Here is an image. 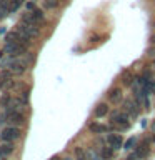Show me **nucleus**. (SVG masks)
Wrapping results in <instances>:
<instances>
[{"label":"nucleus","mask_w":155,"mask_h":160,"mask_svg":"<svg viewBox=\"0 0 155 160\" xmlns=\"http://www.w3.org/2000/svg\"><path fill=\"white\" fill-rule=\"evenodd\" d=\"M40 20H43V12H42L40 8H33V10H28V12L23 15L22 22H27V23H38Z\"/></svg>","instance_id":"39448f33"},{"label":"nucleus","mask_w":155,"mask_h":160,"mask_svg":"<svg viewBox=\"0 0 155 160\" xmlns=\"http://www.w3.org/2000/svg\"><path fill=\"white\" fill-rule=\"evenodd\" d=\"M152 93H155V80H153V83H152Z\"/></svg>","instance_id":"393cba45"},{"label":"nucleus","mask_w":155,"mask_h":160,"mask_svg":"<svg viewBox=\"0 0 155 160\" xmlns=\"http://www.w3.org/2000/svg\"><path fill=\"white\" fill-rule=\"evenodd\" d=\"M25 50H27V45L17 43V42H10V43H5L3 53H8V55H12V57H18V55L25 53Z\"/></svg>","instance_id":"20e7f679"},{"label":"nucleus","mask_w":155,"mask_h":160,"mask_svg":"<svg viewBox=\"0 0 155 160\" xmlns=\"http://www.w3.org/2000/svg\"><path fill=\"white\" fill-rule=\"evenodd\" d=\"M52 160H58V157H53V158H52Z\"/></svg>","instance_id":"bb28decb"},{"label":"nucleus","mask_w":155,"mask_h":160,"mask_svg":"<svg viewBox=\"0 0 155 160\" xmlns=\"http://www.w3.org/2000/svg\"><path fill=\"white\" fill-rule=\"evenodd\" d=\"M18 32L23 35V37H27V38H35V37H38V33H40V30L37 27V23H27V22H22L18 25Z\"/></svg>","instance_id":"f03ea898"},{"label":"nucleus","mask_w":155,"mask_h":160,"mask_svg":"<svg viewBox=\"0 0 155 160\" xmlns=\"http://www.w3.org/2000/svg\"><path fill=\"white\" fill-rule=\"evenodd\" d=\"M128 113H123V112H118V110H115V112L110 113V123L117 125V127L122 130V128H128L130 127V120H128Z\"/></svg>","instance_id":"f257e3e1"},{"label":"nucleus","mask_w":155,"mask_h":160,"mask_svg":"<svg viewBox=\"0 0 155 160\" xmlns=\"http://www.w3.org/2000/svg\"><path fill=\"white\" fill-rule=\"evenodd\" d=\"M108 100L112 103H118V102H122V90L120 88H112L108 92Z\"/></svg>","instance_id":"9b49d317"},{"label":"nucleus","mask_w":155,"mask_h":160,"mask_svg":"<svg viewBox=\"0 0 155 160\" xmlns=\"http://www.w3.org/2000/svg\"><path fill=\"white\" fill-rule=\"evenodd\" d=\"M135 143H137V138H135V137H130L127 142L123 143V148H125V150H130V148H133Z\"/></svg>","instance_id":"a211bd4d"},{"label":"nucleus","mask_w":155,"mask_h":160,"mask_svg":"<svg viewBox=\"0 0 155 160\" xmlns=\"http://www.w3.org/2000/svg\"><path fill=\"white\" fill-rule=\"evenodd\" d=\"M0 160H3V157H0Z\"/></svg>","instance_id":"c85d7f7f"},{"label":"nucleus","mask_w":155,"mask_h":160,"mask_svg":"<svg viewBox=\"0 0 155 160\" xmlns=\"http://www.w3.org/2000/svg\"><path fill=\"white\" fill-rule=\"evenodd\" d=\"M13 150H15L13 143H10V142L2 143L0 145V157H8L10 153H13Z\"/></svg>","instance_id":"f8f14e48"},{"label":"nucleus","mask_w":155,"mask_h":160,"mask_svg":"<svg viewBox=\"0 0 155 160\" xmlns=\"http://www.w3.org/2000/svg\"><path fill=\"white\" fill-rule=\"evenodd\" d=\"M10 100H12V97H10L8 93H5L3 97H2V105H5V107H7V105L10 103Z\"/></svg>","instance_id":"5701e85b"},{"label":"nucleus","mask_w":155,"mask_h":160,"mask_svg":"<svg viewBox=\"0 0 155 160\" xmlns=\"http://www.w3.org/2000/svg\"><path fill=\"white\" fill-rule=\"evenodd\" d=\"M123 110L127 112L130 117H137L138 112H140V105L133 100H125L123 102Z\"/></svg>","instance_id":"1a4fd4ad"},{"label":"nucleus","mask_w":155,"mask_h":160,"mask_svg":"<svg viewBox=\"0 0 155 160\" xmlns=\"http://www.w3.org/2000/svg\"><path fill=\"white\" fill-rule=\"evenodd\" d=\"M23 113L22 112H18V110H10V112H7L3 115V120L2 122H12L15 125H20V123H23Z\"/></svg>","instance_id":"0eeeda50"},{"label":"nucleus","mask_w":155,"mask_h":160,"mask_svg":"<svg viewBox=\"0 0 155 160\" xmlns=\"http://www.w3.org/2000/svg\"><path fill=\"white\" fill-rule=\"evenodd\" d=\"M90 132H93V133H103V132H107V130H110V127H105V125L102 123H90Z\"/></svg>","instance_id":"ddd939ff"},{"label":"nucleus","mask_w":155,"mask_h":160,"mask_svg":"<svg viewBox=\"0 0 155 160\" xmlns=\"http://www.w3.org/2000/svg\"><path fill=\"white\" fill-rule=\"evenodd\" d=\"M107 143L113 150H118L123 145V140H122V137H120L118 133H110V135H107Z\"/></svg>","instance_id":"9d476101"},{"label":"nucleus","mask_w":155,"mask_h":160,"mask_svg":"<svg viewBox=\"0 0 155 160\" xmlns=\"http://www.w3.org/2000/svg\"><path fill=\"white\" fill-rule=\"evenodd\" d=\"M65 160H72V158H65Z\"/></svg>","instance_id":"c756f323"},{"label":"nucleus","mask_w":155,"mask_h":160,"mask_svg":"<svg viewBox=\"0 0 155 160\" xmlns=\"http://www.w3.org/2000/svg\"><path fill=\"white\" fill-rule=\"evenodd\" d=\"M113 152H115V150L112 147H102V148H100V157H102L103 160H108V158L113 157Z\"/></svg>","instance_id":"2eb2a0df"},{"label":"nucleus","mask_w":155,"mask_h":160,"mask_svg":"<svg viewBox=\"0 0 155 160\" xmlns=\"http://www.w3.org/2000/svg\"><path fill=\"white\" fill-rule=\"evenodd\" d=\"M87 157H88V160H100V158H102L100 155L95 153L93 150H87Z\"/></svg>","instance_id":"aec40b11"},{"label":"nucleus","mask_w":155,"mask_h":160,"mask_svg":"<svg viewBox=\"0 0 155 160\" xmlns=\"http://www.w3.org/2000/svg\"><path fill=\"white\" fill-rule=\"evenodd\" d=\"M12 70H2V72H0V87H2V85L7 82V80H10L12 78Z\"/></svg>","instance_id":"dca6fc26"},{"label":"nucleus","mask_w":155,"mask_h":160,"mask_svg":"<svg viewBox=\"0 0 155 160\" xmlns=\"http://www.w3.org/2000/svg\"><path fill=\"white\" fill-rule=\"evenodd\" d=\"M20 3L18 0H12V2H10V5H8V10H10V13H13V12H17L18 10V7H20Z\"/></svg>","instance_id":"6ab92c4d"},{"label":"nucleus","mask_w":155,"mask_h":160,"mask_svg":"<svg viewBox=\"0 0 155 160\" xmlns=\"http://www.w3.org/2000/svg\"><path fill=\"white\" fill-rule=\"evenodd\" d=\"M20 135H22V132H20L18 127H7L2 130V133H0V140L2 142H13V140L20 138Z\"/></svg>","instance_id":"7ed1b4c3"},{"label":"nucleus","mask_w":155,"mask_h":160,"mask_svg":"<svg viewBox=\"0 0 155 160\" xmlns=\"http://www.w3.org/2000/svg\"><path fill=\"white\" fill-rule=\"evenodd\" d=\"M123 85H132V75H130V72H127L123 75V80H122Z\"/></svg>","instance_id":"412c9836"},{"label":"nucleus","mask_w":155,"mask_h":160,"mask_svg":"<svg viewBox=\"0 0 155 160\" xmlns=\"http://www.w3.org/2000/svg\"><path fill=\"white\" fill-rule=\"evenodd\" d=\"M150 153V147H148V142L145 140L142 145H138V148L128 157V160H142V158H147Z\"/></svg>","instance_id":"423d86ee"},{"label":"nucleus","mask_w":155,"mask_h":160,"mask_svg":"<svg viewBox=\"0 0 155 160\" xmlns=\"http://www.w3.org/2000/svg\"><path fill=\"white\" fill-rule=\"evenodd\" d=\"M27 65H28V62L25 58H18V60H13L10 63V70H12L13 75H22L27 70Z\"/></svg>","instance_id":"6e6552de"},{"label":"nucleus","mask_w":155,"mask_h":160,"mask_svg":"<svg viewBox=\"0 0 155 160\" xmlns=\"http://www.w3.org/2000/svg\"><path fill=\"white\" fill-rule=\"evenodd\" d=\"M108 113V105L107 103H98L95 108V117H105Z\"/></svg>","instance_id":"4468645a"},{"label":"nucleus","mask_w":155,"mask_h":160,"mask_svg":"<svg viewBox=\"0 0 155 160\" xmlns=\"http://www.w3.org/2000/svg\"><path fill=\"white\" fill-rule=\"evenodd\" d=\"M152 140H153V145H155V133H153V137H152Z\"/></svg>","instance_id":"a878e982"},{"label":"nucleus","mask_w":155,"mask_h":160,"mask_svg":"<svg viewBox=\"0 0 155 160\" xmlns=\"http://www.w3.org/2000/svg\"><path fill=\"white\" fill-rule=\"evenodd\" d=\"M45 8H55L58 5V2H55V0H45Z\"/></svg>","instance_id":"4be33fe9"},{"label":"nucleus","mask_w":155,"mask_h":160,"mask_svg":"<svg viewBox=\"0 0 155 160\" xmlns=\"http://www.w3.org/2000/svg\"><path fill=\"white\" fill-rule=\"evenodd\" d=\"M18 2H20V3H23V2H25V0H18Z\"/></svg>","instance_id":"cd10ccee"},{"label":"nucleus","mask_w":155,"mask_h":160,"mask_svg":"<svg viewBox=\"0 0 155 160\" xmlns=\"http://www.w3.org/2000/svg\"><path fill=\"white\" fill-rule=\"evenodd\" d=\"M33 8H35V3L33 2H28L27 3V10H33Z\"/></svg>","instance_id":"b1692460"},{"label":"nucleus","mask_w":155,"mask_h":160,"mask_svg":"<svg viewBox=\"0 0 155 160\" xmlns=\"http://www.w3.org/2000/svg\"><path fill=\"white\" fill-rule=\"evenodd\" d=\"M75 157H77V160H88L87 150H83L82 147H77V148H75Z\"/></svg>","instance_id":"f3484780"}]
</instances>
